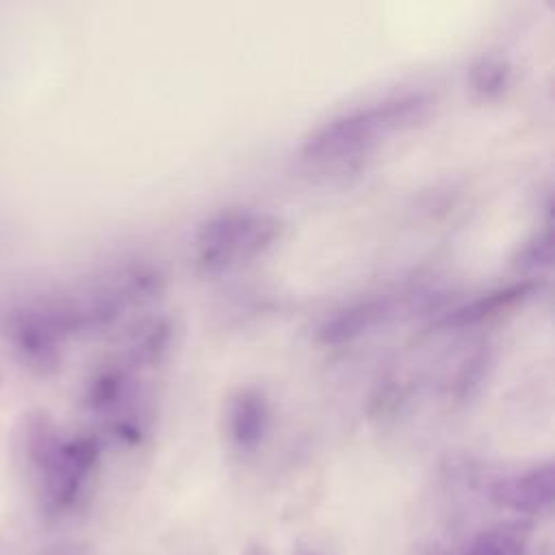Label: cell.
Segmentation results:
<instances>
[{
	"instance_id": "1",
	"label": "cell",
	"mask_w": 555,
	"mask_h": 555,
	"mask_svg": "<svg viewBox=\"0 0 555 555\" xmlns=\"http://www.w3.org/2000/svg\"><path fill=\"white\" fill-rule=\"evenodd\" d=\"M429 111V98L418 91L397 93L353 108L325 121L310 132L301 145V156L308 160H343L362 150H369L382 137L412 128Z\"/></svg>"
},
{
	"instance_id": "2",
	"label": "cell",
	"mask_w": 555,
	"mask_h": 555,
	"mask_svg": "<svg viewBox=\"0 0 555 555\" xmlns=\"http://www.w3.org/2000/svg\"><path fill=\"white\" fill-rule=\"evenodd\" d=\"M280 234L282 223L269 212L245 208L219 212L197 234V264L215 273L251 260L271 249Z\"/></svg>"
},
{
	"instance_id": "3",
	"label": "cell",
	"mask_w": 555,
	"mask_h": 555,
	"mask_svg": "<svg viewBox=\"0 0 555 555\" xmlns=\"http://www.w3.org/2000/svg\"><path fill=\"white\" fill-rule=\"evenodd\" d=\"M98 460V442L93 438H80L69 444H61L56 455L43 468L46 473V494L54 507L69 505L87 473Z\"/></svg>"
},
{
	"instance_id": "4",
	"label": "cell",
	"mask_w": 555,
	"mask_h": 555,
	"mask_svg": "<svg viewBox=\"0 0 555 555\" xmlns=\"http://www.w3.org/2000/svg\"><path fill=\"white\" fill-rule=\"evenodd\" d=\"M492 499L496 505L522 514L546 509L553 503V466L540 464L527 473L496 481Z\"/></svg>"
},
{
	"instance_id": "5",
	"label": "cell",
	"mask_w": 555,
	"mask_h": 555,
	"mask_svg": "<svg viewBox=\"0 0 555 555\" xmlns=\"http://www.w3.org/2000/svg\"><path fill=\"white\" fill-rule=\"evenodd\" d=\"M390 314V304L382 297L351 304L336 314L327 317L319 327L317 338L323 345H345L379 325Z\"/></svg>"
},
{
	"instance_id": "6",
	"label": "cell",
	"mask_w": 555,
	"mask_h": 555,
	"mask_svg": "<svg viewBox=\"0 0 555 555\" xmlns=\"http://www.w3.org/2000/svg\"><path fill=\"white\" fill-rule=\"evenodd\" d=\"M269 425V405L260 390H241L230 405V436L243 449H254Z\"/></svg>"
},
{
	"instance_id": "7",
	"label": "cell",
	"mask_w": 555,
	"mask_h": 555,
	"mask_svg": "<svg viewBox=\"0 0 555 555\" xmlns=\"http://www.w3.org/2000/svg\"><path fill=\"white\" fill-rule=\"evenodd\" d=\"M529 531L531 525L520 520L494 525L470 544L466 555H525Z\"/></svg>"
},
{
	"instance_id": "8",
	"label": "cell",
	"mask_w": 555,
	"mask_h": 555,
	"mask_svg": "<svg viewBox=\"0 0 555 555\" xmlns=\"http://www.w3.org/2000/svg\"><path fill=\"white\" fill-rule=\"evenodd\" d=\"M531 291V284L529 282H522V284H514V286H507V288H499L494 293H488L462 308H457L455 312H451L444 323L447 325H473L490 314H494L496 310L505 308V306H512L514 301L522 299L525 293Z\"/></svg>"
},
{
	"instance_id": "9",
	"label": "cell",
	"mask_w": 555,
	"mask_h": 555,
	"mask_svg": "<svg viewBox=\"0 0 555 555\" xmlns=\"http://www.w3.org/2000/svg\"><path fill=\"white\" fill-rule=\"evenodd\" d=\"M473 89L483 98L501 95L512 78L509 65L501 56H481L468 72Z\"/></svg>"
},
{
	"instance_id": "10",
	"label": "cell",
	"mask_w": 555,
	"mask_h": 555,
	"mask_svg": "<svg viewBox=\"0 0 555 555\" xmlns=\"http://www.w3.org/2000/svg\"><path fill=\"white\" fill-rule=\"evenodd\" d=\"M548 258H551V243H548V234H544L542 238H538L535 243L525 247L518 264L522 269H527V267H542V264H548Z\"/></svg>"
},
{
	"instance_id": "11",
	"label": "cell",
	"mask_w": 555,
	"mask_h": 555,
	"mask_svg": "<svg viewBox=\"0 0 555 555\" xmlns=\"http://www.w3.org/2000/svg\"><path fill=\"white\" fill-rule=\"evenodd\" d=\"M37 555H87V546L78 540H61L39 551Z\"/></svg>"
},
{
	"instance_id": "12",
	"label": "cell",
	"mask_w": 555,
	"mask_h": 555,
	"mask_svg": "<svg viewBox=\"0 0 555 555\" xmlns=\"http://www.w3.org/2000/svg\"><path fill=\"white\" fill-rule=\"evenodd\" d=\"M293 555H317V553H314V551H310V548H306V546H297Z\"/></svg>"
}]
</instances>
